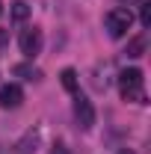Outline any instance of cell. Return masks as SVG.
<instances>
[{
	"instance_id": "obj_1",
	"label": "cell",
	"mask_w": 151,
	"mask_h": 154,
	"mask_svg": "<svg viewBox=\"0 0 151 154\" xmlns=\"http://www.w3.org/2000/svg\"><path fill=\"white\" fill-rule=\"evenodd\" d=\"M119 89H122V98L131 101V104H148V95H145V77L139 68H125L119 74Z\"/></svg>"
},
{
	"instance_id": "obj_2",
	"label": "cell",
	"mask_w": 151,
	"mask_h": 154,
	"mask_svg": "<svg viewBox=\"0 0 151 154\" xmlns=\"http://www.w3.org/2000/svg\"><path fill=\"white\" fill-rule=\"evenodd\" d=\"M131 24H133V12L128 6H116V9H110V12L104 15V27H107V33L113 38H122L131 30Z\"/></svg>"
},
{
	"instance_id": "obj_3",
	"label": "cell",
	"mask_w": 151,
	"mask_h": 154,
	"mask_svg": "<svg viewBox=\"0 0 151 154\" xmlns=\"http://www.w3.org/2000/svg\"><path fill=\"white\" fill-rule=\"evenodd\" d=\"M42 30H36V27H30V30H24L21 33V54L27 59H36L39 54H42Z\"/></svg>"
},
{
	"instance_id": "obj_4",
	"label": "cell",
	"mask_w": 151,
	"mask_h": 154,
	"mask_svg": "<svg viewBox=\"0 0 151 154\" xmlns=\"http://www.w3.org/2000/svg\"><path fill=\"white\" fill-rule=\"evenodd\" d=\"M74 116H77V122H80V128L89 131V128L95 125V107H92V101L83 98V95H77L74 98Z\"/></svg>"
},
{
	"instance_id": "obj_5",
	"label": "cell",
	"mask_w": 151,
	"mask_h": 154,
	"mask_svg": "<svg viewBox=\"0 0 151 154\" xmlns=\"http://www.w3.org/2000/svg\"><path fill=\"white\" fill-rule=\"evenodd\" d=\"M39 139H42V131H27V134L21 136L18 142H15V148H12V154H33L39 148Z\"/></svg>"
},
{
	"instance_id": "obj_6",
	"label": "cell",
	"mask_w": 151,
	"mask_h": 154,
	"mask_svg": "<svg viewBox=\"0 0 151 154\" xmlns=\"http://www.w3.org/2000/svg\"><path fill=\"white\" fill-rule=\"evenodd\" d=\"M21 101H24L21 86H15V83H9V86H0V107L12 110V107H21Z\"/></svg>"
},
{
	"instance_id": "obj_7",
	"label": "cell",
	"mask_w": 151,
	"mask_h": 154,
	"mask_svg": "<svg viewBox=\"0 0 151 154\" xmlns=\"http://www.w3.org/2000/svg\"><path fill=\"white\" fill-rule=\"evenodd\" d=\"M59 80H62V86H65L68 92H77V71L74 68H65V71L59 74Z\"/></svg>"
},
{
	"instance_id": "obj_8",
	"label": "cell",
	"mask_w": 151,
	"mask_h": 154,
	"mask_svg": "<svg viewBox=\"0 0 151 154\" xmlns=\"http://www.w3.org/2000/svg\"><path fill=\"white\" fill-rule=\"evenodd\" d=\"M12 71H15L18 77H24V80H39V77H42V71L33 68V65H15Z\"/></svg>"
},
{
	"instance_id": "obj_9",
	"label": "cell",
	"mask_w": 151,
	"mask_h": 154,
	"mask_svg": "<svg viewBox=\"0 0 151 154\" xmlns=\"http://www.w3.org/2000/svg\"><path fill=\"white\" fill-rule=\"evenodd\" d=\"M142 51H145V36H136L128 42V57H142Z\"/></svg>"
},
{
	"instance_id": "obj_10",
	"label": "cell",
	"mask_w": 151,
	"mask_h": 154,
	"mask_svg": "<svg viewBox=\"0 0 151 154\" xmlns=\"http://www.w3.org/2000/svg\"><path fill=\"white\" fill-rule=\"evenodd\" d=\"M27 15H30V6H27L24 0H15V3H12V18L15 21H27Z\"/></svg>"
},
{
	"instance_id": "obj_11",
	"label": "cell",
	"mask_w": 151,
	"mask_h": 154,
	"mask_svg": "<svg viewBox=\"0 0 151 154\" xmlns=\"http://www.w3.org/2000/svg\"><path fill=\"white\" fill-rule=\"evenodd\" d=\"M142 27H151V3H142V12H139Z\"/></svg>"
},
{
	"instance_id": "obj_12",
	"label": "cell",
	"mask_w": 151,
	"mask_h": 154,
	"mask_svg": "<svg viewBox=\"0 0 151 154\" xmlns=\"http://www.w3.org/2000/svg\"><path fill=\"white\" fill-rule=\"evenodd\" d=\"M6 45H9V30L0 27V48H6Z\"/></svg>"
},
{
	"instance_id": "obj_13",
	"label": "cell",
	"mask_w": 151,
	"mask_h": 154,
	"mask_svg": "<svg viewBox=\"0 0 151 154\" xmlns=\"http://www.w3.org/2000/svg\"><path fill=\"white\" fill-rule=\"evenodd\" d=\"M51 154H68V148H65V145H54V151Z\"/></svg>"
},
{
	"instance_id": "obj_14",
	"label": "cell",
	"mask_w": 151,
	"mask_h": 154,
	"mask_svg": "<svg viewBox=\"0 0 151 154\" xmlns=\"http://www.w3.org/2000/svg\"><path fill=\"white\" fill-rule=\"evenodd\" d=\"M119 154H133V151H128V148H125V151H119Z\"/></svg>"
},
{
	"instance_id": "obj_15",
	"label": "cell",
	"mask_w": 151,
	"mask_h": 154,
	"mask_svg": "<svg viewBox=\"0 0 151 154\" xmlns=\"http://www.w3.org/2000/svg\"><path fill=\"white\" fill-rule=\"evenodd\" d=\"M128 3H131V0H128Z\"/></svg>"
}]
</instances>
